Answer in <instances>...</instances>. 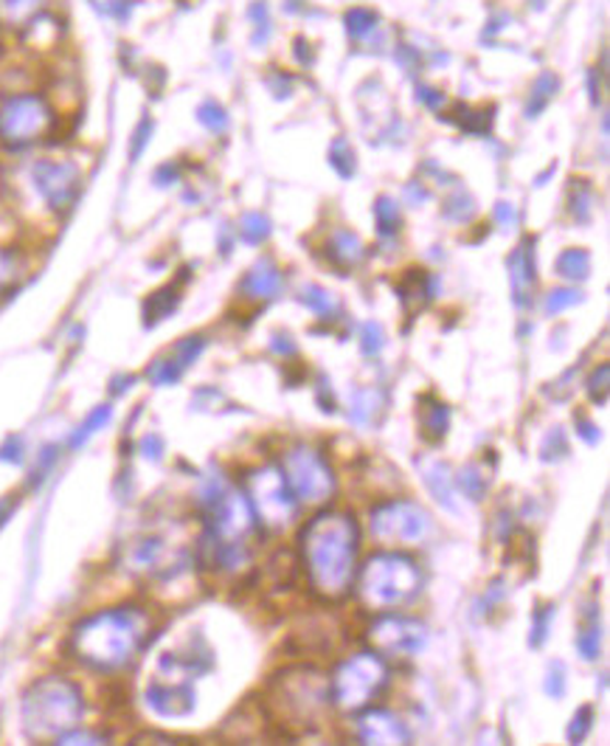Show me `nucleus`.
Returning a JSON list of instances; mask_svg holds the SVG:
<instances>
[{
	"label": "nucleus",
	"mask_w": 610,
	"mask_h": 746,
	"mask_svg": "<svg viewBox=\"0 0 610 746\" xmlns=\"http://www.w3.org/2000/svg\"><path fill=\"white\" fill-rule=\"evenodd\" d=\"M357 547L360 530L352 513L326 510L310 518L301 530V558L315 595L341 600L349 595L357 575Z\"/></svg>",
	"instance_id": "1"
},
{
	"label": "nucleus",
	"mask_w": 610,
	"mask_h": 746,
	"mask_svg": "<svg viewBox=\"0 0 610 746\" xmlns=\"http://www.w3.org/2000/svg\"><path fill=\"white\" fill-rule=\"evenodd\" d=\"M152 622L136 606H118L85 617L71 634V651L93 670L127 668L150 640Z\"/></svg>",
	"instance_id": "2"
},
{
	"label": "nucleus",
	"mask_w": 610,
	"mask_h": 746,
	"mask_svg": "<svg viewBox=\"0 0 610 746\" xmlns=\"http://www.w3.org/2000/svg\"><path fill=\"white\" fill-rule=\"evenodd\" d=\"M265 708L281 727H315L330 708V681L307 665L279 670L267 685Z\"/></svg>",
	"instance_id": "3"
},
{
	"label": "nucleus",
	"mask_w": 610,
	"mask_h": 746,
	"mask_svg": "<svg viewBox=\"0 0 610 746\" xmlns=\"http://www.w3.org/2000/svg\"><path fill=\"white\" fill-rule=\"evenodd\" d=\"M85 713V701L71 679L62 676H46L34 681L32 688L23 693V730L32 741H57L68 730L79 727Z\"/></svg>",
	"instance_id": "4"
},
{
	"label": "nucleus",
	"mask_w": 610,
	"mask_h": 746,
	"mask_svg": "<svg viewBox=\"0 0 610 746\" xmlns=\"http://www.w3.org/2000/svg\"><path fill=\"white\" fill-rule=\"evenodd\" d=\"M423 589V570L400 552H377L366 558L357 575V597L366 609L391 611L414 600Z\"/></svg>",
	"instance_id": "5"
},
{
	"label": "nucleus",
	"mask_w": 610,
	"mask_h": 746,
	"mask_svg": "<svg viewBox=\"0 0 610 746\" xmlns=\"http://www.w3.org/2000/svg\"><path fill=\"white\" fill-rule=\"evenodd\" d=\"M57 127V113L43 93L18 91L0 99V145L28 150L46 141Z\"/></svg>",
	"instance_id": "6"
},
{
	"label": "nucleus",
	"mask_w": 610,
	"mask_h": 746,
	"mask_svg": "<svg viewBox=\"0 0 610 746\" xmlns=\"http://www.w3.org/2000/svg\"><path fill=\"white\" fill-rule=\"evenodd\" d=\"M385 685H389V668H385L383 656L355 654L341 662L332 674L330 699L344 713H360L383 693Z\"/></svg>",
	"instance_id": "7"
},
{
	"label": "nucleus",
	"mask_w": 610,
	"mask_h": 746,
	"mask_svg": "<svg viewBox=\"0 0 610 746\" xmlns=\"http://www.w3.org/2000/svg\"><path fill=\"white\" fill-rule=\"evenodd\" d=\"M434 530L430 513L419 507L416 502L394 498L371 510V536L385 547L403 550V547H416Z\"/></svg>",
	"instance_id": "8"
},
{
	"label": "nucleus",
	"mask_w": 610,
	"mask_h": 746,
	"mask_svg": "<svg viewBox=\"0 0 610 746\" xmlns=\"http://www.w3.org/2000/svg\"><path fill=\"white\" fill-rule=\"evenodd\" d=\"M245 498L254 510L256 524H265L271 530H281L296 516V496L281 468L276 466H265L248 477Z\"/></svg>",
	"instance_id": "9"
},
{
	"label": "nucleus",
	"mask_w": 610,
	"mask_h": 746,
	"mask_svg": "<svg viewBox=\"0 0 610 746\" xmlns=\"http://www.w3.org/2000/svg\"><path fill=\"white\" fill-rule=\"evenodd\" d=\"M281 473L292 496L304 504H324L335 493V473L315 448L299 446L287 451L281 459Z\"/></svg>",
	"instance_id": "10"
},
{
	"label": "nucleus",
	"mask_w": 610,
	"mask_h": 746,
	"mask_svg": "<svg viewBox=\"0 0 610 746\" xmlns=\"http://www.w3.org/2000/svg\"><path fill=\"white\" fill-rule=\"evenodd\" d=\"M28 181L48 211L66 215L82 190V170L68 158H37L28 167Z\"/></svg>",
	"instance_id": "11"
},
{
	"label": "nucleus",
	"mask_w": 610,
	"mask_h": 746,
	"mask_svg": "<svg viewBox=\"0 0 610 746\" xmlns=\"http://www.w3.org/2000/svg\"><path fill=\"white\" fill-rule=\"evenodd\" d=\"M206 536L226 547H245L248 536L256 530V516L248 504L245 493L228 487L220 498L206 510Z\"/></svg>",
	"instance_id": "12"
},
{
	"label": "nucleus",
	"mask_w": 610,
	"mask_h": 746,
	"mask_svg": "<svg viewBox=\"0 0 610 746\" xmlns=\"http://www.w3.org/2000/svg\"><path fill=\"white\" fill-rule=\"evenodd\" d=\"M369 645L377 656L411 659V656L423 654L428 645V629L411 617H380L371 622Z\"/></svg>",
	"instance_id": "13"
},
{
	"label": "nucleus",
	"mask_w": 610,
	"mask_h": 746,
	"mask_svg": "<svg viewBox=\"0 0 610 746\" xmlns=\"http://www.w3.org/2000/svg\"><path fill=\"white\" fill-rule=\"evenodd\" d=\"M357 738L364 744L377 746H403L411 744V733L405 727V721L394 715L391 710H366L357 719Z\"/></svg>",
	"instance_id": "14"
},
{
	"label": "nucleus",
	"mask_w": 610,
	"mask_h": 746,
	"mask_svg": "<svg viewBox=\"0 0 610 746\" xmlns=\"http://www.w3.org/2000/svg\"><path fill=\"white\" fill-rule=\"evenodd\" d=\"M143 699L158 715H166V719H183L197 704L195 690L188 681H152Z\"/></svg>",
	"instance_id": "15"
},
{
	"label": "nucleus",
	"mask_w": 610,
	"mask_h": 746,
	"mask_svg": "<svg viewBox=\"0 0 610 746\" xmlns=\"http://www.w3.org/2000/svg\"><path fill=\"white\" fill-rule=\"evenodd\" d=\"M416 468H419V477H423L425 487H428L430 496L450 513H459V502H456V485L453 477H450L448 462H441L436 457H419L416 459Z\"/></svg>",
	"instance_id": "16"
},
{
	"label": "nucleus",
	"mask_w": 610,
	"mask_h": 746,
	"mask_svg": "<svg viewBox=\"0 0 610 746\" xmlns=\"http://www.w3.org/2000/svg\"><path fill=\"white\" fill-rule=\"evenodd\" d=\"M509 285H513V299L518 308H526L532 301L534 290V249L532 243H523L509 254Z\"/></svg>",
	"instance_id": "17"
},
{
	"label": "nucleus",
	"mask_w": 610,
	"mask_h": 746,
	"mask_svg": "<svg viewBox=\"0 0 610 746\" xmlns=\"http://www.w3.org/2000/svg\"><path fill=\"white\" fill-rule=\"evenodd\" d=\"M281 271L273 265L271 260H260L254 265V268L248 271L245 282H242V294L248 296V299H276V296L281 294Z\"/></svg>",
	"instance_id": "18"
},
{
	"label": "nucleus",
	"mask_w": 610,
	"mask_h": 746,
	"mask_svg": "<svg viewBox=\"0 0 610 746\" xmlns=\"http://www.w3.org/2000/svg\"><path fill=\"white\" fill-rule=\"evenodd\" d=\"M163 555H166V547H163L161 538H138L130 543L127 550V570L138 572V575H156L163 570Z\"/></svg>",
	"instance_id": "19"
},
{
	"label": "nucleus",
	"mask_w": 610,
	"mask_h": 746,
	"mask_svg": "<svg viewBox=\"0 0 610 746\" xmlns=\"http://www.w3.org/2000/svg\"><path fill=\"white\" fill-rule=\"evenodd\" d=\"M416 412H419V434H423L425 443L436 446V443H441V439L448 437L450 409L445 406L441 400L423 398L419 400V406H416Z\"/></svg>",
	"instance_id": "20"
},
{
	"label": "nucleus",
	"mask_w": 610,
	"mask_h": 746,
	"mask_svg": "<svg viewBox=\"0 0 610 746\" xmlns=\"http://www.w3.org/2000/svg\"><path fill=\"white\" fill-rule=\"evenodd\" d=\"M364 254H366V249L355 231H335L330 245H326V256H330L332 265L341 271L355 268L357 262L364 260Z\"/></svg>",
	"instance_id": "21"
},
{
	"label": "nucleus",
	"mask_w": 610,
	"mask_h": 746,
	"mask_svg": "<svg viewBox=\"0 0 610 746\" xmlns=\"http://www.w3.org/2000/svg\"><path fill=\"white\" fill-rule=\"evenodd\" d=\"M385 412V392L377 387L355 392L349 403V420L355 426H375L380 414Z\"/></svg>",
	"instance_id": "22"
},
{
	"label": "nucleus",
	"mask_w": 610,
	"mask_h": 746,
	"mask_svg": "<svg viewBox=\"0 0 610 746\" xmlns=\"http://www.w3.org/2000/svg\"><path fill=\"white\" fill-rule=\"evenodd\" d=\"M48 0H0V26L28 28L46 14Z\"/></svg>",
	"instance_id": "23"
},
{
	"label": "nucleus",
	"mask_w": 610,
	"mask_h": 746,
	"mask_svg": "<svg viewBox=\"0 0 610 746\" xmlns=\"http://www.w3.org/2000/svg\"><path fill=\"white\" fill-rule=\"evenodd\" d=\"M177 305H181V294H177V288L156 290L150 299L143 301V324H147V328H156L158 321L170 319V315L175 313Z\"/></svg>",
	"instance_id": "24"
},
{
	"label": "nucleus",
	"mask_w": 610,
	"mask_h": 746,
	"mask_svg": "<svg viewBox=\"0 0 610 746\" xmlns=\"http://www.w3.org/2000/svg\"><path fill=\"white\" fill-rule=\"evenodd\" d=\"M299 301L304 305L307 310H312V313L319 315V319H335V315L341 313L338 308V299L330 294V290L319 288V285H307V288H301L299 294Z\"/></svg>",
	"instance_id": "25"
},
{
	"label": "nucleus",
	"mask_w": 610,
	"mask_h": 746,
	"mask_svg": "<svg viewBox=\"0 0 610 746\" xmlns=\"http://www.w3.org/2000/svg\"><path fill=\"white\" fill-rule=\"evenodd\" d=\"M23 274H26V262H23L20 251L0 245V296H7L9 290L18 288Z\"/></svg>",
	"instance_id": "26"
},
{
	"label": "nucleus",
	"mask_w": 610,
	"mask_h": 746,
	"mask_svg": "<svg viewBox=\"0 0 610 746\" xmlns=\"http://www.w3.org/2000/svg\"><path fill=\"white\" fill-rule=\"evenodd\" d=\"M557 274L568 282H583L591 274V256L583 249H568L557 256Z\"/></svg>",
	"instance_id": "27"
},
{
	"label": "nucleus",
	"mask_w": 610,
	"mask_h": 746,
	"mask_svg": "<svg viewBox=\"0 0 610 746\" xmlns=\"http://www.w3.org/2000/svg\"><path fill=\"white\" fill-rule=\"evenodd\" d=\"M111 414H113V409L111 406H99V409H93L91 414L85 417V423L73 432V437L68 439V446L71 448H82L88 443V439L93 437L96 432H102L107 423H111Z\"/></svg>",
	"instance_id": "28"
},
{
	"label": "nucleus",
	"mask_w": 610,
	"mask_h": 746,
	"mask_svg": "<svg viewBox=\"0 0 610 746\" xmlns=\"http://www.w3.org/2000/svg\"><path fill=\"white\" fill-rule=\"evenodd\" d=\"M456 485L470 502H481L487 496V479H484V471L479 466H464L459 473H456Z\"/></svg>",
	"instance_id": "29"
},
{
	"label": "nucleus",
	"mask_w": 610,
	"mask_h": 746,
	"mask_svg": "<svg viewBox=\"0 0 610 746\" xmlns=\"http://www.w3.org/2000/svg\"><path fill=\"white\" fill-rule=\"evenodd\" d=\"M554 88H557V77H552V73H543V77H538V82L532 85V91H529V102H526V116H540L543 113V107L552 102L554 96Z\"/></svg>",
	"instance_id": "30"
},
{
	"label": "nucleus",
	"mask_w": 610,
	"mask_h": 746,
	"mask_svg": "<svg viewBox=\"0 0 610 746\" xmlns=\"http://www.w3.org/2000/svg\"><path fill=\"white\" fill-rule=\"evenodd\" d=\"M330 167L335 172H338L341 177H346V181H349V177L355 175L357 158H355V150H352L346 138H335V141H332V147H330Z\"/></svg>",
	"instance_id": "31"
},
{
	"label": "nucleus",
	"mask_w": 610,
	"mask_h": 746,
	"mask_svg": "<svg viewBox=\"0 0 610 746\" xmlns=\"http://www.w3.org/2000/svg\"><path fill=\"white\" fill-rule=\"evenodd\" d=\"M271 231H273L271 220H267L265 215H260V211H251V215H245L240 220V237L248 245L265 243L267 237H271Z\"/></svg>",
	"instance_id": "32"
},
{
	"label": "nucleus",
	"mask_w": 610,
	"mask_h": 746,
	"mask_svg": "<svg viewBox=\"0 0 610 746\" xmlns=\"http://www.w3.org/2000/svg\"><path fill=\"white\" fill-rule=\"evenodd\" d=\"M375 220H377V231L383 237H391L400 231V206L391 197H377L375 204Z\"/></svg>",
	"instance_id": "33"
},
{
	"label": "nucleus",
	"mask_w": 610,
	"mask_h": 746,
	"mask_svg": "<svg viewBox=\"0 0 610 746\" xmlns=\"http://www.w3.org/2000/svg\"><path fill=\"white\" fill-rule=\"evenodd\" d=\"M203 349H206V341H203V335H188V338H183L181 344H175V349L170 353V358L175 360L183 372H186V369L192 367L197 358H200Z\"/></svg>",
	"instance_id": "34"
},
{
	"label": "nucleus",
	"mask_w": 610,
	"mask_h": 746,
	"mask_svg": "<svg viewBox=\"0 0 610 746\" xmlns=\"http://www.w3.org/2000/svg\"><path fill=\"white\" fill-rule=\"evenodd\" d=\"M577 651L585 662L599 659V651H602V631H599L597 622H588V626H583V629H579Z\"/></svg>",
	"instance_id": "35"
},
{
	"label": "nucleus",
	"mask_w": 610,
	"mask_h": 746,
	"mask_svg": "<svg viewBox=\"0 0 610 746\" xmlns=\"http://www.w3.org/2000/svg\"><path fill=\"white\" fill-rule=\"evenodd\" d=\"M552 620H554V606H540L538 611L532 615V629H529V645L532 649H540L552 631Z\"/></svg>",
	"instance_id": "36"
},
{
	"label": "nucleus",
	"mask_w": 610,
	"mask_h": 746,
	"mask_svg": "<svg viewBox=\"0 0 610 746\" xmlns=\"http://www.w3.org/2000/svg\"><path fill=\"white\" fill-rule=\"evenodd\" d=\"M594 719H597V713H594L591 704H585V708H579L577 713L572 715V724H568V741L572 744H583L585 738H588V733H591L594 727Z\"/></svg>",
	"instance_id": "37"
},
{
	"label": "nucleus",
	"mask_w": 610,
	"mask_h": 746,
	"mask_svg": "<svg viewBox=\"0 0 610 746\" xmlns=\"http://www.w3.org/2000/svg\"><path fill=\"white\" fill-rule=\"evenodd\" d=\"M385 347V333L377 321H366L360 328V349H364L366 358H377L380 349Z\"/></svg>",
	"instance_id": "38"
},
{
	"label": "nucleus",
	"mask_w": 610,
	"mask_h": 746,
	"mask_svg": "<svg viewBox=\"0 0 610 746\" xmlns=\"http://www.w3.org/2000/svg\"><path fill=\"white\" fill-rule=\"evenodd\" d=\"M608 392H610V367L608 364H599L597 369L588 378V398L597 403V406H605L608 403Z\"/></svg>",
	"instance_id": "39"
},
{
	"label": "nucleus",
	"mask_w": 610,
	"mask_h": 746,
	"mask_svg": "<svg viewBox=\"0 0 610 746\" xmlns=\"http://www.w3.org/2000/svg\"><path fill=\"white\" fill-rule=\"evenodd\" d=\"M197 118H200V125L211 133L228 130V113L222 111V105H217V102H206V105H200Z\"/></svg>",
	"instance_id": "40"
},
{
	"label": "nucleus",
	"mask_w": 610,
	"mask_h": 746,
	"mask_svg": "<svg viewBox=\"0 0 610 746\" xmlns=\"http://www.w3.org/2000/svg\"><path fill=\"white\" fill-rule=\"evenodd\" d=\"M540 451H543L540 457H543L545 462H560V459L568 457V439H565L563 428H554L552 434H545Z\"/></svg>",
	"instance_id": "41"
},
{
	"label": "nucleus",
	"mask_w": 610,
	"mask_h": 746,
	"mask_svg": "<svg viewBox=\"0 0 610 746\" xmlns=\"http://www.w3.org/2000/svg\"><path fill=\"white\" fill-rule=\"evenodd\" d=\"M346 32L352 34V37H364V34H369L371 28L377 26V14L369 12V9H352V12H346Z\"/></svg>",
	"instance_id": "42"
},
{
	"label": "nucleus",
	"mask_w": 610,
	"mask_h": 746,
	"mask_svg": "<svg viewBox=\"0 0 610 746\" xmlns=\"http://www.w3.org/2000/svg\"><path fill=\"white\" fill-rule=\"evenodd\" d=\"M579 301H583V294H577V290H552V294L545 296V313L557 315L563 310L579 305Z\"/></svg>",
	"instance_id": "43"
},
{
	"label": "nucleus",
	"mask_w": 610,
	"mask_h": 746,
	"mask_svg": "<svg viewBox=\"0 0 610 746\" xmlns=\"http://www.w3.org/2000/svg\"><path fill=\"white\" fill-rule=\"evenodd\" d=\"M565 665L563 662H552L549 670H545V693L552 699H563L565 696Z\"/></svg>",
	"instance_id": "44"
},
{
	"label": "nucleus",
	"mask_w": 610,
	"mask_h": 746,
	"mask_svg": "<svg viewBox=\"0 0 610 746\" xmlns=\"http://www.w3.org/2000/svg\"><path fill=\"white\" fill-rule=\"evenodd\" d=\"M591 200H594V195H591V186H585V184H577V190L572 192V215L577 217V220H588L591 217Z\"/></svg>",
	"instance_id": "45"
},
{
	"label": "nucleus",
	"mask_w": 610,
	"mask_h": 746,
	"mask_svg": "<svg viewBox=\"0 0 610 746\" xmlns=\"http://www.w3.org/2000/svg\"><path fill=\"white\" fill-rule=\"evenodd\" d=\"M141 457L150 459V462H158L163 457V439L158 434H147L141 439Z\"/></svg>",
	"instance_id": "46"
},
{
	"label": "nucleus",
	"mask_w": 610,
	"mask_h": 746,
	"mask_svg": "<svg viewBox=\"0 0 610 746\" xmlns=\"http://www.w3.org/2000/svg\"><path fill=\"white\" fill-rule=\"evenodd\" d=\"M57 744H104V738L96 733H82V730L73 727L66 735H59Z\"/></svg>",
	"instance_id": "47"
},
{
	"label": "nucleus",
	"mask_w": 610,
	"mask_h": 746,
	"mask_svg": "<svg viewBox=\"0 0 610 746\" xmlns=\"http://www.w3.org/2000/svg\"><path fill=\"white\" fill-rule=\"evenodd\" d=\"M574 432H577L579 437H583L585 443H588V446H597V443H599V428L594 426L591 420L583 417V414H579V417L574 420Z\"/></svg>",
	"instance_id": "48"
},
{
	"label": "nucleus",
	"mask_w": 610,
	"mask_h": 746,
	"mask_svg": "<svg viewBox=\"0 0 610 746\" xmlns=\"http://www.w3.org/2000/svg\"><path fill=\"white\" fill-rule=\"evenodd\" d=\"M54 459H57V448H46V451H43V457H39L37 468H34L32 485H39V482L48 477V471H51V466H54Z\"/></svg>",
	"instance_id": "49"
},
{
	"label": "nucleus",
	"mask_w": 610,
	"mask_h": 746,
	"mask_svg": "<svg viewBox=\"0 0 610 746\" xmlns=\"http://www.w3.org/2000/svg\"><path fill=\"white\" fill-rule=\"evenodd\" d=\"M23 451H26V448H23V443L14 437V439H9L7 446L0 448V459H7V462H14V466H18V462H23V457H26Z\"/></svg>",
	"instance_id": "50"
},
{
	"label": "nucleus",
	"mask_w": 610,
	"mask_h": 746,
	"mask_svg": "<svg viewBox=\"0 0 610 746\" xmlns=\"http://www.w3.org/2000/svg\"><path fill=\"white\" fill-rule=\"evenodd\" d=\"M495 217H498V223H504L500 229H515L518 226V211H515L513 204L495 206Z\"/></svg>",
	"instance_id": "51"
},
{
	"label": "nucleus",
	"mask_w": 610,
	"mask_h": 746,
	"mask_svg": "<svg viewBox=\"0 0 610 746\" xmlns=\"http://www.w3.org/2000/svg\"><path fill=\"white\" fill-rule=\"evenodd\" d=\"M273 353H279L281 358H290V355H296V344L290 341V335H273Z\"/></svg>",
	"instance_id": "52"
},
{
	"label": "nucleus",
	"mask_w": 610,
	"mask_h": 746,
	"mask_svg": "<svg viewBox=\"0 0 610 746\" xmlns=\"http://www.w3.org/2000/svg\"><path fill=\"white\" fill-rule=\"evenodd\" d=\"M419 99H423L425 105H430V107H439L441 105V93L439 91H434V88H419Z\"/></svg>",
	"instance_id": "53"
},
{
	"label": "nucleus",
	"mask_w": 610,
	"mask_h": 746,
	"mask_svg": "<svg viewBox=\"0 0 610 746\" xmlns=\"http://www.w3.org/2000/svg\"><path fill=\"white\" fill-rule=\"evenodd\" d=\"M133 387V378H130V375H127V378H116V380H113V392H116V394H122V392H127V389H130Z\"/></svg>",
	"instance_id": "54"
},
{
	"label": "nucleus",
	"mask_w": 610,
	"mask_h": 746,
	"mask_svg": "<svg viewBox=\"0 0 610 746\" xmlns=\"http://www.w3.org/2000/svg\"><path fill=\"white\" fill-rule=\"evenodd\" d=\"M143 127H147V125H143ZM143 127L136 133V147H133V156H138V152H141V147L150 141V136H143Z\"/></svg>",
	"instance_id": "55"
},
{
	"label": "nucleus",
	"mask_w": 610,
	"mask_h": 746,
	"mask_svg": "<svg viewBox=\"0 0 610 746\" xmlns=\"http://www.w3.org/2000/svg\"><path fill=\"white\" fill-rule=\"evenodd\" d=\"M0 28H3V26H0Z\"/></svg>",
	"instance_id": "56"
}]
</instances>
